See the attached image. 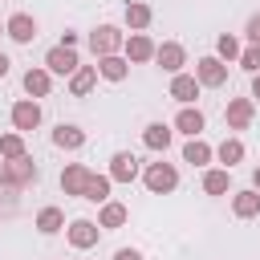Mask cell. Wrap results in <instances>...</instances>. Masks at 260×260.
I'll list each match as a JSON object with an SVG mask.
<instances>
[{
  "mask_svg": "<svg viewBox=\"0 0 260 260\" xmlns=\"http://www.w3.org/2000/svg\"><path fill=\"white\" fill-rule=\"evenodd\" d=\"M211 146L203 142V138H191L187 146H183V162H191V167H203V162H211Z\"/></svg>",
  "mask_w": 260,
  "mask_h": 260,
  "instance_id": "d4e9b609",
  "label": "cell"
},
{
  "mask_svg": "<svg viewBox=\"0 0 260 260\" xmlns=\"http://www.w3.org/2000/svg\"><path fill=\"white\" fill-rule=\"evenodd\" d=\"M240 65H244L248 73H260V45H248V49L240 53Z\"/></svg>",
  "mask_w": 260,
  "mask_h": 260,
  "instance_id": "4dcf8cb0",
  "label": "cell"
},
{
  "mask_svg": "<svg viewBox=\"0 0 260 260\" xmlns=\"http://www.w3.org/2000/svg\"><path fill=\"white\" fill-rule=\"evenodd\" d=\"M20 154H28L24 150V134L16 130V134H4L0 138V158H20Z\"/></svg>",
  "mask_w": 260,
  "mask_h": 260,
  "instance_id": "f546056e",
  "label": "cell"
},
{
  "mask_svg": "<svg viewBox=\"0 0 260 260\" xmlns=\"http://www.w3.org/2000/svg\"><path fill=\"white\" fill-rule=\"evenodd\" d=\"M65 236H69V244H73L77 252H85V248H93V244H98L102 223H93V219H73V223L65 228Z\"/></svg>",
  "mask_w": 260,
  "mask_h": 260,
  "instance_id": "8992f818",
  "label": "cell"
},
{
  "mask_svg": "<svg viewBox=\"0 0 260 260\" xmlns=\"http://www.w3.org/2000/svg\"><path fill=\"white\" fill-rule=\"evenodd\" d=\"M53 146H61V150H81V146H85V130L73 126V122H61V126L53 130Z\"/></svg>",
  "mask_w": 260,
  "mask_h": 260,
  "instance_id": "4fadbf2b",
  "label": "cell"
},
{
  "mask_svg": "<svg viewBox=\"0 0 260 260\" xmlns=\"http://www.w3.org/2000/svg\"><path fill=\"white\" fill-rule=\"evenodd\" d=\"M134 175H138V158H134L130 150H118V154L110 158V179H114V183H130Z\"/></svg>",
  "mask_w": 260,
  "mask_h": 260,
  "instance_id": "5bb4252c",
  "label": "cell"
},
{
  "mask_svg": "<svg viewBox=\"0 0 260 260\" xmlns=\"http://www.w3.org/2000/svg\"><path fill=\"white\" fill-rule=\"evenodd\" d=\"M114 260H142V252H138V248H118Z\"/></svg>",
  "mask_w": 260,
  "mask_h": 260,
  "instance_id": "d6a6232c",
  "label": "cell"
},
{
  "mask_svg": "<svg viewBox=\"0 0 260 260\" xmlns=\"http://www.w3.org/2000/svg\"><path fill=\"white\" fill-rule=\"evenodd\" d=\"M0 77H8V57L0 53Z\"/></svg>",
  "mask_w": 260,
  "mask_h": 260,
  "instance_id": "e575fe53",
  "label": "cell"
},
{
  "mask_svg": "<svg viewBox=\"0 0 260 260\" xmlns=\"http://www.w3.org/2000/svg\"><path fill=\"white\" fill-rule=\"evenodd\" d=\"M252 98H260V73H252Z\"/></svg>",
  "mask_w": 260,
  "mask_h": 260,
  "instance_id": "836d02e7",
  "label": "cell"
},
{
  "mask_svg": "<svg viewBox=\"0 0 260 260\" xmlns=\"http://www.w3.org/2000/svg\"><path fill=\"white\" fill-rule=\"evenodd\" d=\"M240 53H244V49H240V41H236L232 32H223V37L215 41V57H219V61H240Z\"/></svg>",
  "mask_w": 260,
  "mask_h": 260,
  "instance_id": "f1b7e54d",
  "label": "cell"
},
{
  "mask_svg": "<svg viewBox=\"0 0 260 260\" xmlns=\"http://www.w3.org/2000/svg\"><path fill=\"white\" fill-rule=\"evenodd\" d=\"M37 179H41V171H37V162H32L28 154L0 162V187H4V191H24V187H32Z\"/></svg>",
  "mask_w": 260,
  "mask_h": 260,
  "instance_id": "6da1fadb",
  "label": "cell"
},
{
  "mask_svg": "<svg viewBox=\"0 0 260 260\" xmlns=\"http://www.w3.org/2000/svg\"><path fill=\"white\" fill-rule=\"evenodd\" d=\"M223 118H228V130H248L252 118H256V102L252 98H232Z\"/></svg>",
  "mask_w": 260,
  "mask_h": 260,
  "instance_id": "52a82bcc",
  "label": "cell"
},
{
  "mask_svg": "<svg viewBox=\"0 0 260 260\" xmlns=\"http://www.w3.org/2000/svg\"><path fill=\"white\" fill-rule=\"evenodd\" d=\"M20 81H24V93H28V98H45V93L53 89V73H49V69H24Z\"/></svg>",
  "mask_w": 260,
  "mask_h": 260,
  "instance_id": "9a60e30c",
  "label": "cell"
},
{
  "mask_svg": "<svg viewBox=\"0 0 260 260\" xmlns=\"http://www.w3.org/2000/svg\"><path fill=\"white\" fill-rule=\"evenodd\" d=\"M154 61H158L167 73H179V69L187 65V49H183L179 41H162V45L154 49Z\"/></svg>",
  "mask_w": 260,
  "mask_h": 260,
  "instance_id": "ba28073f",
  "label": "cell"
},
{
  "mask_svg": "<svg viewBox=\"0 0 260 260\" xmlns=\"http://www.w3.org/2000/svg\"><path fill=\"white\" fill-rule=\"evenodd\" d=\"M228 187H232L228 167H223V171H207V175H203V191H207V195H223Z\"/></svg>",
  "mask_w": 260,
  "mask_h": 260,
  "instance_id": "83f0119b",
  "label": "cell"
},
{
  "mask_svg": "<svg viewBox=\"0 0 260 260\" xmlns=\"http://www.w3.org/2000/svg\"><path fill=\"white\" fill-rule=\"evenodd\" d=\"M171 98L183 102V106H191V102L199 98V77H191V73H175V81H171Z\"/></svg>",
  "mask_w": 260,
  "mask_h": 260,
  "instance_id": "2e32d148",
  "label": "cell"
},
{
  "mask_svg": "<svg viewBox=\"0 0 260 260\" xmlns=\"http://www.w3.org/2000/svg\"><path fill=\"white\" fill-rule=\"evenodd\" d=\"M244 32H248V41H252V45H260V12H256V16H248V28H244Z\"/></svg>",
  "mask_w": 260,
  "mask_h": 260,
  "instance_id": "1f68e13d",
  "label": "cell"
},
{
  "mask_svg": "<svg viewBox=\"0 0 260 260\" xmlns=\"http://www.w3.org/2000/svg\"><path fill=\"white\" fill-rule=\"evenodd\" d=\"M232 211H236L240 219L260 215V191H256V187H252V191H236V195H232Z\"/></svg>",
  "mask_w": 260,
  "mask_h": 260,
  "instance_id": "d6986e66",
  "label": "cell"
},
{
  "mask_svg": "<svg viewBox=\"0 0 260 260\" xmlns=\"http://www.w3.org/2000/svg\"><path fill=\"white\" fill-rule=\"evenodd\" d=\"M122 45H126V37H122L118 24H98V28L89 32V49H93V57H114Z\"/></svg>",
  "mask_w": 260,
  "mask_h": 260,
  "instance_id": "7a4b0ae2",
  "label": "cell"
},
{
  "mask_svg": "<svg viewBox=\"0 0 260 260\" xmlns=\"http://www.w3.org/2000/svg\"><path fill=\"white\" fill-rule=\"evenodd\" d=\"M175 130L187 134V138H199V130H203V114H199L195 106H183V110L175 114Z\"/></svg>",
  "mask_w": 260,
  "mask_h": 260,
  "instance_id": "ac0fdd59",
  "label": "cell"
},
{
  "mask_svg": "<svg viewBox=\"0 0 260 260\" xmlns=\"http://www.w3.org/2000/svg\"><path fill=\"white\" fill-rule=\"evenodd\" d=\"M110 175H89V183H85V195L81 199H89V203H106L110 199Z\"/></svg>",
  "mask_w": 260,
  "mask_h": 260,
  "instance_id": "484cf974",
  "label": "cell"
},
{
  "mask_svg": "<svg viewBox=\"0 0 260 260\" xmlns=\"http://www.w3.org/2000/svg\"><path fill=\"white\" fill-rule=\"evenodd\" d=\"M12 126H16L20 134L41 126V106H37V98H24V102H16V106H12Z\"/></svg>",
  "mask_w": 260,
  "mask_h": 260,
  "instance_id": "9c48e42d",
  "label": "cell"
},
{
  "mask_svg": "<svg viewBox=\"0 0 260 260\" xmlns=\"http://www.w3.org/2000/svg\"><path fill=\"white\" fill-rule=\"evenodd\" d=\"M0 32H8V28H4V24H0Z\"/></svg>",
  "mask_w": 260,
  "mask_h": 260,
  "instance_id": "8d00e7d4",
  "label": "cell"
},
{
  "mask_svg": "<svg viewBox=\"0 0 260 260\" xmlns=\"http://www.w3.org/2000/svg\"><path fill=\"white\" fill-rule=\"evenodd\" d=\"M89 167H81V162H69L65 171H61V191L65 195H85V183H89Z\"/></svg>",
  "mask_w": 260,
  "mask_h": 260,
  "instance_id": "30bf717a",
  "label": "cell"
},
{
  "mask_svg": "<svg viewBox=\"0 0 260 260\" xmlns=\"http://www.w3.org/2000/svg\"><path fill=\"white\" fill-rule=\"evenodd\" d=\"M142 142H146L150 150H167V146H171V126H162V122H150V126L142 130Z\"/></svg>",
  "mask_w": 260,
  "mask_h": 260,
  "instance_id": "cb8c5ba5",
  "label": "cell"
},
{
  "mask_svg": "<svg viewBox=\"0 0 260 260\" xmlns=\"http://www.w3.org/2000/svg\"><path fill=\"white\" fill-rule=\"evenodd\" d=\"M122 49H126V61L142 65V61H154V49H158V45H154V41H150L146 32H134V37H130V41L122 45Z\"/></svg>",
  "mask_w": 260,
  "mask_h": 260,
  "instance_id": "7c38bea8",
  "label": "cell"
},
{
  "mask_svg": "<svg viewBox=\"0 0 260 260\" xmlns=\"http://www.w3.org/2000/svg\"><path fill=\"white\" fill-rule=\"evenodd\" d=\"M93 85H98V65H77V73L69 77V93L73 98H85Z\"/></svg>",
  "mask_w": 260,
  "mask_h": 260,
  "instance_id": "e0dca14e",
  "label": "cell"
},
{
  "mask_svg": "<svg viewBox=\"0 0 260 260\" xmlns=\"http://www.w3.org/2000/svg\"><path fill=\"white\" fill-rule=\"evenodd\" d=\"M154 20V12H150V4H142V0H130L126 4V24L134 28V32H142L146 24Z\"/></svg>",
  "mask_w": 260,
  "mask_h": 260,
  "instance_id": "44dd1931",
  "label": "cell"
},
{
  "mask_svg": "<svg viewBox=\"0 0 260 260\" xmlns=\"http://www.w3.org/2000/svg\"><path fill=\"white\" fill-rule=\"evenodd\" d=\"M61 228H65L61 207H41V211H37V232H41V236H53V232H61Z\"/></svg>",
  "mask_w": 260,
  "mask_h": 260,
  "instance_id": "603a6c76",
  "label": "cell"
},
{
  "mask_svg": "<svg viewBox=\"0 0 260 260\" xmlns=\"http://www.w3.org/2000/svg\"><path fill=\"white\" fill-rule=\"evenodd\" d=\"M195 77H199V85L219 89V85L228 81V65H223L219 57H199V61H195Z\"/></svg>",
  "mask_w": 260,
  "mask_h": 260,
  "instance_id": "5b68a950",
  "label": "cell"
},
{
  "mask_svg": "<svg viewBox=\"0 0 260 260\" xmlns=\"http://www.w3.org/2000/svg\"><path fill=\"white\" fill-rule=\"evenodd\" d=\"M98 73H102L106 81H126L130 61H126V57H118V53H114V57H102V61H98Z\"/></svg>",
  "mask_w": 260,
  "mask_h": 260,
  "instance_id": "ffe728a7",
  "label": "cell"
},
{
  "mask_svg": "<svg viewBox=\"0 0 260 260\" xmlns=\"http://www.w3.org/2000/svg\"><path fill=\"white\" fill-rule=\"evenodd\" d=\"M252 187H256V191H260V167H256V171H252Z\"/></svg>",
  "mask_w": 260,
  "mask_h": 260,
  "instance_id": "d590c367",
  "label": "cell"
},
{
  "mask_svg": "<svg viewBox=\"0 0 260 260\" xmlns=\"http://www.w3.org/2000/svg\"><path fill=\"white\" fill-rule=\"evenodd\" d=\"M77 49H69V45H53L49 53H45V69L49 73H61V77H73L77 73Z\"/></svg>",
  "mask_w": 260,
  "mask_h": 260,
  "instance_id": "277c9868",
  "label": "cell"
},
{
  "mask_svg": "<svg viewBox=\"0 0 260 260\" xmlns=\"http://www.w3.org/2000/svg\"><path fill=\"white\" fill-rule=\"evenodd\" d=\"M4 28H8V37H12V41H16V45H28V41H32V37H37V20H32V16H28V12H12V16H8V24H4Z\"/></svg>",
  "mask_w": 260,
  "mask_h": 260,
  "instance_id": "8fae6325",
  "label": "cell"
},
{
  "mask_svg": "<svg viewBox=\"0 0 260 260\" xmlns=\"http://www.w3.org/2000/svg\"><path fill=\"white\" fill-rule=\"evenodd\" d=\"M142 183H146V191L167 195V191H175V187H179V171H175L171 162H150V167L142 171Z\"/></svg>",
  "mask_w": 260,
  "mask_h": 260,
  "instance_id": "3957f363",
  "label": "cell"
},
{
  "mask_svg": "<svg viewBox=\"0 0 260 260\" xmlns=\"http://www.w3.org/2000/svg\"><path fill=\"white\" fill-rule=\"evenodd\" d=\"M215 158H219V162L232 171L236 162H244V142H240V138H223V142L215 146Z\"/></svg>",
  "mask_w": 260,
  "mask_h": 260,
  "instance_id": "7402d4cb",
  "label": "cell"
},
{
  "mask_svg": "<svg viewBox=\"0 0 260 260\" xmlns=\"http://www.w3.org/2000/svg\"><path fill=\"white\" fill-rule=\"evenodd\" d=\"M126 215H130V211H126V203H110V199H106V203H102L98 223H102V228H122V223H126Z\"/></svg>",
  "mask_w": 260,
  "mask_h": 260,
  "instance_id": "4316f807",
  "label": "cell"
}]
</instances>
